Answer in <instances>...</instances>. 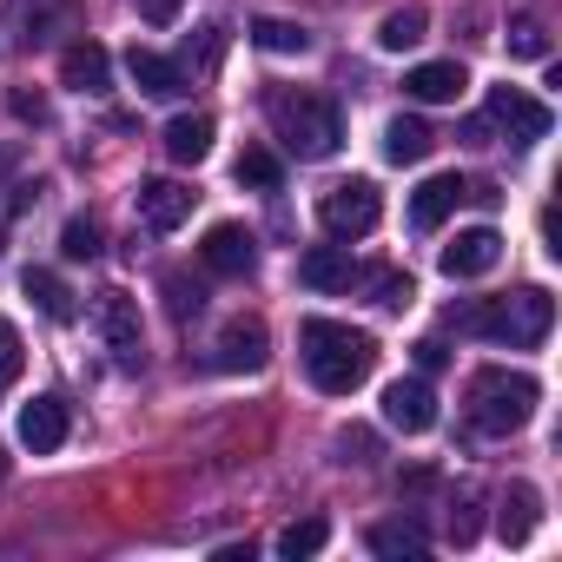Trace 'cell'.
<instances>
[{
  "label": "cell",
  "instance_id": "cell-1",
  "mask_svg": "<svg viewBox=\"0 0 562 562\" xmlns=\"http://www.w3.org/2000/svg\"><path fill=\"white\" fill-rule=\"evenodd\" d=\"M299 358H305V378L325 397H351L378 371V338L371 331H351L338 318H305L299 325Z\"/></svg>",
  "mask_w": 562,
  "mask_h": 562
},
{
  "label": "cell",
  "instance_id": "cell-2",
  "mask_svg": "<svg viewBox=\"0 0 562 562\" xmlns=\"http://www.w3.org/2000/svg\"><path fill=\"white\" fill-rule=\"evenodd\" d=\"M450 325L470 331V338L509 345V351H536V345L555 331V299H549L542 285H522V292H509V299H483V305L450 312Z\"/></svg>",
  "mask_w": 562,
  "mask_h": 562
},
{
  "label": "cell",
  "instance_id": "cell-3",
  "mask_svg": "<svg viewBox=\"0 0 562 562\" xmlns=\"http://www.w3.org/2000/svg\"><path fill=\"white\" fill-rule=\"evenodd\" d=\"M265 113H271V133L285 139L292 159H338V146H345V113H338L331 100L278 87V93L265 100Z\"/></svg>",
  "mask_w": 562,
  "mask_h": 562
},
{
  "label": "cell",
  "instance_id": "cell-4",
  "mask_svg": "<svg viewBox=\"0 0 562 562\" xmlns=\"http://www.w3.org/2000/svg\"><path fill=\"white\" fill-rule=\"evenodd\" d=\"M463 404H470V424H476V430H490V437H509V430H522V424L536 417V404H542V384H536L529 371L483 364V371L470 378Z\"/></svg>",
  "mask_w": 562,
  "mask_h": 562
},
{
  "label": "cell",
  "instance_id": "cell-5",
  "mask_svg": "<svg viewBox=\"0 0 562 562\" xmlns=\"http://www.w3.org/2000/svg\"><path fill=\"white\" fill-rule=\"evenodd\" d=\"M378 218H384V192L371 179H338L318 199V225L331 238H364V232H378Z\"/></svg>",
  "mask_w": 562,
  "mask_h": 562
},
{
  "label": "cell",
  "instance_id": "cell-6",
  "mask_svg": "<svg viewBox=\"0 0 562 562\" xmlns=\"http://www.w3.org/2000/svg\"><path fill=\"white\" fill-rule=\"evenodd\" d=\"M483 120H490V133H509L516 146H536V139H549V106L536 100V93H522V87H490V100H483Z\"/></svg>",
  "mask_w": 562,
  "mask_h": 562
},
{
  "label": "cell",
  "instance_id": "cell-7",
  "mask_svg": "<svg viewBox=\"0 0 562 562\" xmlns=\"http://www.w3.org/2000/svg\"><path fill=\"white\" fill-rule=\"evenodd\" d=\"M384 424L404 430V437L437 430V391H430L424 378H397V384H384Z\"/></svg>",
  "mask_w": 562,
  "mask_h": 562
},
{
  "label": "cell",
  "instance_id": "cell-8",
  "mask_svg": "<svg viewBox=\"0 0 562 562\" xmlns=\"http://www.w3.org/2000/svg\"><path fill=\"white\" fill-rule=\"evenodd\" d=\"M199 258H205V271H218V278H251L258 271V238L245 232V225H212L205 232V245H199Z\"/></svg>",
  "mask_w": 562,
  "mask_h": 562
},
{
  "label": "cell",
  "instance_id": "cell-9",
  "mask_svg": "<svg viewBox=\"0 0 562 562\" xmlns=\"http://www.w3.org/2000/svg\"><path fill=\"white\" fill-rule=\"evenodd\" d=\"M496 258H503V238H496V225H470V232H457L450 245H443V278H483V271H496Z\"/></svg>",
  "mask_w": 562,
  "mask_h": 562
},
{
  "label": "cell",
  "instance_id": "cell-10",
  "mask_svg": "<svg viewBox=\"0 0 562 562\" xmlns=\"http://www.w3.org/2000/svg\"><path fill=\"white\" fill-rule=\"evenodd\" d=\"M265 358H271V338H265V325L258 318H232L225 331H218V345H212V364L218 371H265Z\"/></svg>",
  "mask_w": 562,
  "mask_h": 562
},
{
  "label": "cell",
  "instance_id": "cell-11",
  "mask_svg": "<svg viewBox=\"0 0 562 562\" xmlns=\"http://www.w3.org/2000/svg\"><path fill=\"white\" fill-rule=\"evenodd\" d=\"M14 437H21V450H34V457H54V450L67 443V404H60V397H34V404H21V417H14Z\"/></svg>",
  "mask_w": 562,
  "mask_h": 562
},
{
  "label": "cell",
  "instance_id": "cell-12",
  "mask_svg": "<svg viewBox=\"0 0 562 562\" xmlns=\"http://www.w3.org/2000/svg\"><path fill=\"white\" fill-rule=\"evenodd\" d=\"M192 186H179V179H139V218L153 225V232H179L186 218H192Z\"/></svg>",
  "mask_w": 562,
  "mask_h": 562
},
{
  "label": "cell",
  "instance_id": "cell-13",
  "mask_svg": "<svg viewBox=\"0 0 562 562\" xmlns=\"http://www.w3.org/2000/svg\"><path fill=\"white\" fill-rule=\"evenodd\" d=\"M463 87H470L463 60H424V67L404 74V93H411L417 106H450V100H463Z\"/></svg>",
  "mask_w": 562,
  "mask_h": 562
},
{
  "label": "cell",
  "instance_id": "cell-14",
  "mask_svg": "<svg viewBox=\"0 0 562 562\" xmlns=\"http://www.w3.org/2000/svg\"><path fill=\"white\" fill-rule=\"evenodd\" d=\"M60 87H74V93H106V87H113V54H106L100 41L67 47V54H60Z\"/></svg>",
  "mask_w": 562,
  "mask_h": 562
},
{
  "label": "cell",
  "instance_id": "cell-15",
  "mask_svg": "<svg viewBox=\"0 0 562 562\" xmlns=\"http://www.w3.org/2000/svg\"><path fill=\"white\" fill-rule=\"evenodd\" d=\"M126 74H133V87H139L146 100H179V93H186V67L166 60V54H153V47H133V54H126Z\"/></svg>",
  "mask_w": 562,
  "mask_h": 562
},
{
  "label": "cell",
  "instance_id": "cell-16",
  "mask_svg": "<svg viewBox=\"0 0 562 562\" xmlns=\"http://www.w3.org/2000/svg\"><path fill=\"white\" fill-rule=\"evenodd\" d=\"M463 205V179L457 172H437V179H424L417 192H411V232H437L450 212Z\"/></svg>",
  "mask_w": 562,
  "mask_h": 562
},
{
  "label": "cell",
  "instance_id": "cell-17",
  "mask_svg": "<svg viewBox=\"0 0 562 562\" xmlns=\"http://www.w3.org/2000/svg\"><path fill=\"white\" fill-rule=\"evenodd\" d=\"M100 331L120 364H139V305L126 292H100Z\"/></svg>",
  "mask_w": 562,
  "mask_h": 562
},
{
  "label": "cell",
  "instance_id": "cell-18",
  "mask_svg": "<svg viewBox=\"0 0 562 562\" xmlns=\"http://www.w3.org/2000/svg\"><path fill=\"white\" fill-rule=\"evenodd\" d=\"M299 278H305L312 292H345L351 278H358V265H351L345 245H312V251L299 258Z\"/></svg>",
  "mask_w": 562,
  "mask_h": 562
},
{
  "label": "cell",
  "instance_id": "cell-19",
  "mask_svg": "<svg viewBox=\"0 0 562 562\" xmlns=\"http://www.w3.org/2000/svg\"><path fill=\"white\" fill-rule=\"evenodd\" d=\"M536 522H542V496H536L529 483H509V490H503V516H496V536H503L509 549H522V542L536 536Z\"/></svg>",
  "mask_w": 562,
  "mask_h": 562
},
{
  "label": "cell",
  "instance_id": "cell-20",
  "mask_svg": "<svg viewBox=\"0 0 562 562\" xmlns=\"http://www.w3.org/2000/svg\"><path fill=\"white\" fill-rule=\"evenodd\" d=\"M21 292L41 305V318H54V325H74L80 318V305H74V292H67V278L60 271H47V265H34L27 278H21Z\"/></svg>",
  "mask_w": 562,
  "mask_h": 562
},
{
  "label": "cell",
  "instance_id": "cell-21",
  "mask_svg": "<svg viewBox=\"0 0 562 562\" xmlns=\"http://www.w3.org/2000/svg\"><path fill=\"white\" fill-rule=\"evenodd\" d=\"M430 146H437V133H430L417 113H397V120L384 126V159H391V166H424Z\"/></svg>",
  "mask_w": 562,
  "mask_h": 562
},
{
  "label": "cell",
  "instance_id": "cell-22",
  "mask_svg": "<svg viewBox=\"0 0 562 562\" xmlns=\"http://www.w3.org/2000/svg\"><path fill=\"white\" fill-rule=\"evenodd\" d=\"M205 153H212V113H179L166 126V159L172 166H199Z\"/></svg>",
  "mask_w": 562,
  "mask_h": 562
},
{
  "label": "cell",
  "instance_id": "cell-23",
  "mask_svg": "<svg viewBox=\"0 0 562 562\" xmlns=\"http://www.w3.org/2000/svg\"><path fill=\"white\" fill-rule=\"evenodd\" d=\"M232 172H238V186H251V192H278V186H285V166H278L271 146H245Z\"/></svg>",
  "mask_w": 562,
  "mask_h": 562
},
{
  "label": "cell",
  "instance_id": "cell-24",
  "mask_svg": "<svg viewBox=\"0 0 562 562\" xmlns=\"http://www.w3.org/2000/svg\"><path fill=\"white\" fill-rule=\"evenodd\" d=\"M424 27H430V21H424V8H391V14L378 21V47H384V54H404V47H417V41H424Z\"/></svg>",
  "mask_w": 562,
  "mask_h": 562
},
{
  "label": "cell",
  "instance_id": "cell-25",
  "mask_svg": "<svg viewBox=\"0 0 562 562\" xmlns=\"http://www.w3.org/2000/svg\"><path fill=\"white\" fill-rule=\"evenodd\" d=\"M251 47H265V54H305L312 34L299 21H251Z\"/></svg>",
  "mask_w": 562,
  "mask_h": 562
},
{
  "label": "cell",
  "instance_id": "cell-26",
  "mask_svg": "<svg viewBox=\"0 0 562 562\" xmlns=\"http://www.w3.org/2000/svg\"><path fill=\"white\" fill-rule=\"evenodd\" d=\"M325 542H331V522H325V516H305V522H292V529H278V555H292V562H299V555H318Z\"/></svg>",
  "mask_w": 562,
  "mask_h": 562
},
{
  "label": "cell",
  "instance_id": "cell-27",
  "mask_svg": "<svg viewBox=\"0 0 562 562\" xmlns=\"http://www.w3.org/2000/svg\"><path fill=\"white\" fill-rule=\"evenodd\" d=\"M371 555H424V529L417 522H378L371 529Z\"/></svg>",
  "mask_w": 562,
  "mask_h": 562
},
{
  "label": "cell",
  "instance_id": "cell-28",
  "mask_svg": "<svg viewBox=\"0 0 562 562\" xmlns=\"http://www.w3.org/2000/svg\"><path fill=\"white\" fill-rule=\"evenodd\" d=\"M509 54L516 60H549V34H542V21H509Z\"/></svg>",
  "mask_w": 562,
  "mask_h": 562
},
{
  "label": "cell",
  "instance_id": "cell-29",
  "mask_svg": "<svg viewBox=\"0 0 562 562\" xmlns=\"http://www.w3.org/2000/svg\"><path fill=\"white\" fill-rule=\"evenodd\" d=\"M60 251H67L74 265H80V258H100V225H93V218H67V225H60Z\"/></svg>",
  "mask_w": 562,
  "mask_h": 562
},
{
  "label": "cell",
  "instance_id": "cell-30",
  "mask_svg": "<svg viewBox=\"0 0 562 562\" xmlns=\"http://www.w3.org/2000/svg\"><path fill=\"white\" fill-rule=\"evenodd\" d=\"M411 299H417L411 271H378V305H384V312H404Z\"/></svg>",
  "mask_w": 562,
  "mask_h": 562
},
{
  "label": "cell",
  "instance_id": "cell-31",
  "mask_svg": "<svg viewBox=\"0 0 562 562\" xmlns=\"http://www.w3.org/2000/svg\"><path fill=\"white\" fill-rule=\"evenodd\" d=\"M21 364H27V351H21V331L0 318V391H8L14 378H21Z\"/></svg>",
  "mask_w": 562,
  "mask_h": 562
},
{
  "label": "cell",
  "instance_id": "cell-32",
  "mask_svg": "<svg viewBox=\"0 0 562 562\" xmlns=\"http://www.w3.org/2000/svg\"><path fill=\"white\" fill-rule=\"evenodd\" d=\"M166 299H172V318H199V305H205V292L186 285L179 271H166Z\"/></svg>",
  "mask_w": 562,
  "mask_h": 562
},
{
  "label": "cell",
  "instance_id": "cell-33",
  "mask_svg": "<svg viewBox=\"0 0 562 562\" xmlns=\"http://www.w3.org/2000/svg\"><path fill=\"white\" fill-rule=\"evenodd\" d=\"M411 358H417V371H424V378H430V371H443V364H450V351H443V345H437V338H417V345H411Z\"/></svg>",
  "mask_w": 562,
  "mask_h": 562
},
{
  "label": "cell",
  "instance_id": "cell-34",
  "mask_svg": "<svg viewBox=\"0 0 562 562\" xmlns=\"http://www.w3.org/2000/svg\"><path fill=\"white\" fill-rule=\"evenodd\" d=\"M8 106H14V120H34V126L47 120V100H41V93H21V87H14V93H8Z\"/></svg>",
  "mask_w": 562,
  "mask_h": 562
},
{
  "label": "cell",
  "instance_id": "cell-35",
  "mask_svg": "<svg viewBox=\"0 0 562 562\" xmlns=\"http://www.w3.org/2000/svg\"><path fill=\"white\" fill-rule=\"evenodd\" d=\"M139 14H146V21H153V27H166V21H172V14H179V0H139Z\"/></svg>",
  "mask_w": 562,
  "mask_h": 562
},
{
  "label": "cell",
  "instance_id": "cell-36",
  "mask_svg": "<svg viewBox=\"0 0 562 562\" xmlns=\"http://www.w3.org/2000/svg\"><path fill=\"white\" fill-rule=\"evenodd\" d=\"M0 251H8V238H0Z\"/></svg>",
  "mask_w": 562,
  "mask_h": 562
}]
</instances>
